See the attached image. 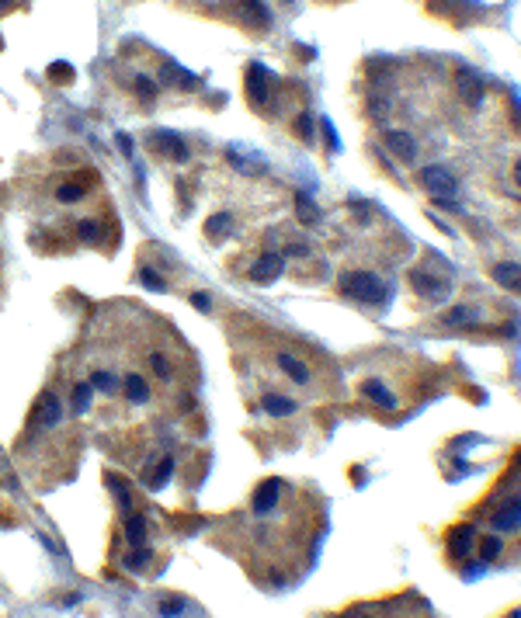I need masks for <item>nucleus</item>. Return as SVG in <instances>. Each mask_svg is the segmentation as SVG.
<instances>
[{
  "label": "nucleus",
  "instance_id": "38",
  "mask_svg": "<svg viewBox=\"0 0 521 618\" xmlns=\"http://www.w3.org/2000/svg\"><path fill=\"white\" fill-rule=\"evenodd\" d=\"M191 302H195V306H198V309H202V313H209V306H212V302H209V295H205V292H195V295H191Z\"/></svg>",
  "mask_w": 521,
  "mask_h": 618
},
{
  "label": "nucleus",
  "instance_id": "6",
  "mask_svg": "<svg viewBox=\"0 0 521 618\" xmlns=\"http://www.w3.org/2000/svg\"><path fill=\"white\" fill-rule=\"evenodd\" d=\"M279 497H282V479H279V476L265 479V483H260V486L254 490V500H250L254 514H268V511L279 504Z\"/></svg>",
  "mask_w": 521,
  "mask_h": 618
},
{
  "label": "nucleus",
  "instance_id": "23",
  "mask_svg": "<svg viewBox=\"0 0 521 618\" xmlns=\"http://www.w3.org/2000/svg\"><path fill=\"white\" fill-rule=\"evenodd\" d=\"M243 11H247V18H250L257 28H268V25H272V15L265 11V4H257V0H243Z\"/></svg>",
  "mask_w": 521,
  "mask_h": 618
},
{
  "label": "nucleus",
  "instance_id": "5",
  "mask_svg": "<svg viewBox=\"0 0 521 618\" xmlns=\"http://www.w3.org/2000/svg\"><path fill=\"white\" fill-rule=\"evenodd\" d=\"M410 285H414V292H417V295L434 299V302L448 295V281H445V278H438V274H431V271H410Z\"/></svg>",
  "mask_w": 521,
  "mask_h": 618
},
{
  "label": "nucleus",
  "instance_id": "22",
  "mask_svg": "<svg viewBox=\"0 0 521 618\" xmlns=\"http://www.w3.org/2000/svg\"><path fill=\"white\" fill-rule=\"evenodd\" d=\"M229 222H233V219H229L226 212H222V215H212V219L205 222V236H209L212 243H219V240L229 233Z\"/></svg>",
  "mask_w": 521,
  "mask_h": 618
},
{
  "label": "nucleus",
  "instance_id": "28",
  "mask_svg": "<svg viewBox=\"0 0 521 618\" xmlns=\"http://www.w3.org/2000/svg\"><path fill=\"white\" fill-rule=\"evenodd\" d=\"M91 386L101 389V393H115V389H118V379H115L112 372H101V369H98V372L91 376Z\"/></svg>",
  "mask_w": 521,
  "mask_h": 618
},
{
  "label": "nucleus",
  "instance_id": "24",
  "mask_svg": "<svg viewBox=\"0 0 521 618\" xmlns=\"http://www.w3.org/2000/svg\"><path fill=\"white\" fill-rule=\"evenodd\" d=\"M459 87H462V98H466V101L479 105V98H483V87H479V80H476V77H469V73H459Z\"/></svg>",
  "mask_w": 521,
  "mask_h": 618
},
{
  "label": "nucleus",
  "instance_id": "41",
  "mask_svg": "<svg viewBox=\"0 0 521 618\" xmlns=\"http://www.w3.org/2000/svg\"><path fill=\"white\" fill-rule=\"evenodd\" d=\"M514 184H518V188H521V160H518V164H514Z\"/></svg>",
  "mask_w": 521,
  "mask_h": 618
},
{
  "label": "nucleus",
  "instance_id": "21",
  "mask_svg": "<svg viewBox=\"0 0 521 618\" xmlns=\"http://www.w3.org/2000/svg\"><path fill=\"white\" fill-rule=\"evenodd\" d=\"M84 195H87V188H84L80 181H67V184L56 188V198H60L63 205H73V202H80Z\"/></svg>",
  "mask_w": 521,
  "mask_h": 618
},
{
  "label": "nucleus",
  "instance_id": "4",
  "mask_svg": "<svg viewBox=\"0 0 521 618\" xmlns=\"http://www.w3.org/2000/svg\"><path fill=\"white\" fill-rule=\"evenodd\" d=\"M247 98L257 108H268V101H272V73L260 63H250V70H247Z\"/></svg>",
  "mask_w": 521,
  "mask_h": 618
},
{
  "label": "nucleus",
  "instance_id": "18",
  "mask_svg": "<svg viewBox=\"0 0 521 618\" xmlns=\"http://www.w3.org/2000/svg\"><path fill=\"white\" fill-rule=\"evenodd\" d=\"M170 473H174V459H170V455H164V459L157 462V469H150V476H146V486H150V490H160V486L170 479Z\"/></svg>",
  "mask_w": 521,
  "mask_h": 618
},
{
  "label": "nucleus",
  "instance_id": "43",
  "mask_svg": "<svg viewBox=\"0 0 521 618\" xmlns=\"http://www.w3.org/2000/svg\"><path fill=\"white\" fill-rule=\"evenodd\" d=\"M518 202H521V198H518Z\"/></svg>",
  "mask_w": 521,
  "mask_h": 618
},
{
  "label": "nucleus",
  "instance_id": "42",
  "mask_svg": "<svg viewBox=\"0 0 521 618\" xmlns=\"http://www.w3.org/2000/svg\"><path fill=\"white\" fill-rule=\"evenodd\" d=\"M11 4H15V0H0V8H11Z\"/></svg>",
  "mask_w": 521,
  "mask_h": 618
},
{
  "label": "nucleus",
  "instance_id": "40",
  "mask_svg": "<svg viewBox=\"0 0 521 618\" xmlns=\"http://www.w3.org/2000/svg\"><path fill=\"white\" fill-rule=\"evenodd\" d=\"M118 150L129 157V153H132V139H129V136H118Z\"/></svg>",
  "mask_w": 521,
  "mask_h": 618
},
{
  "label": "nucleus",
  "instance_id": "11",
  "mask_svg": "<svg viewBox=\"0 0 521 618\" xmlns=\"http://www.w3.org/2000/svg\"><path fill=\"white\" fill-rule=\"evenodd\" d=\"M362 396L365 400H372L376 407H382V410H393L396 407V396L389 393V386L386 382H379V379H365L362 382Z\"/></svg>",
  "mask_w": 521,
  "mask_h": 618
},
{
  "label": "nucleus",
  "instance_id": "16",
  "mask_svg": "<svg viewBox=\"0 0 521 618\" xmlns=\"http://www.w3.org/2000/svg\"><path fill=\"white\" fill-rule=\"evenodd\" d=\"M493 278H497L504 288H521V264L504 261V264H497V267H493Z\"/></svg>",
  "mask_w": 521,
  "mask_h": 618
},
{
  "label": "nucleus",
  "instance_id": "34",
  "mask_svg": "<svg viewBox=\"0 0 521 618\" xmlns=\"http://www.w3.org/2000/svg\"><path fill=\"white\" fill-rule=\"evenodd\" d=\"M139 281H143L146 288H153V292H160V288H164V278H160L153 267H139Z\"/></svg>",
  "mask_w": 521,
  "mask_h": 618
},
{
  "label": "nucleus",
  "instance_id": "31",
  "mask_svg": "<svg viewBox=\"0 0 521 618\" xmlns=\"http://www.w3.org/2000/svg\"><path fill=\"white\" fill-rule=\"evenodd\" d=\"M49 80L73 84V67H70V63H53V67H49Z\"/></svg>",
  "mask_w": 521,
  "mask_h": 618
},
{
  "label": "nucleus",
  "instance_id": "39",
  "mask_svg": "<svg viewBox=\"0 0 521 618\" xmlns=\"http://www.w3.org/2000/svg\"><path fill=\"white\" fill-rule=\"evenodd\" d=\"M285 254H292V257H306V254H310V247H303V243H289V247H285Z\"/></svg>",
  "mask_w": 521,
  "mask_h": 618
},
{
  "label": "nucleus",
  "instance_id": "37",
  "mask_svg": "<svg viewBox=\"0 0 521 618\" xmlns=\"http://www.w3.org/2000/svg\"><path fill=\"white\" fill-rule=\"evenodd\" d=\"M296 132H299V136L310 143V139H313V118H310V115H299V122H296Z\"/></svg>",
  "mask_w": 521,
  "mask_h": 618
},
{
  "label": "nucleus",
  "instance_id": "32",
  "mask_svg": "<svg viewBox=\"0 0 521 618\" xmlns=\"http://www.w3.org/2000/svg\"><path fill=\"white\" fill-rule=\"evenodd\" d=\"M136 94H139L146 105H153V101H157V84H153L150 77H139V80H136Z\"/></svg>",
  "mask_w": 521,
  "mask_h": 618
},
{
  "label": "nucleus",
  "instance_id": "36",
  "mask_svg": "<svg viewBox=\"0 0 521 618\" xmlns=\"http://www.w3.org/2000/svg\"><path fill=\"white\" fill-rule=\"evenodd\" d=\"M146 559H150V552H146V549H139V552L125 556V570H143V566H146Z\"/></svg>",
  "mask_w": 521,
  "mask_h": 618
},
{
  "label": "nucleus",
  "instance_id": "7",
  "mask_svg": "<svg viewBox=\"0 0 521 618\" xmlns=\"http://www.w3.org/2000/svg\"><path fill=\"white\" fill-rule=\"evenodd\" d=\"M282 267H285L282 254H265V257H260V261L250 267V278H254L257 285H272V281H279Z\"/></svg>",
  "mask_w": 521,
  "mask_h": 618
},
{
  "label": "nucleus",
  "instance_id": "33",
  "mask_svg": "<svg viewBox=\"0 0 521 618\" xmlns=\"http://www.w3.org/2000/svg\"><path fill=\"white\" fill-rule=\"evenodd\" d=\"M150 369H153V376H160V379H170V362H167L160 351H153V355H150Z\"/></svg>",
  "mask_w": 521,
  "mask_h": 618
},
{
  "label": "nucleus",
  "instance_id": "17",
  "mask_svg": "<svg viewBox=\"0 0 521 618\" xmlns=\"http://www.w3.org/2000/svg\"><path fill=\"white\" fill-rule=\"evenodd\" d=\"M296 212H299V219L306 222V226H317L320 219H324V212H320V205L310 198V195H299L296 198Z\"/></svg>",
  "mask_w": 521,
  "mask_h": 618
},
{
  "label": "nucleus",
  "instance_id": "15",
  "mask_svg": "<svg viewBox=\"0 0 521 618\" xmlns=\"http://www.w3.org/2000/svg\"><path fill=\"white\" fill-rule=\"evenodd\" d=\"M122 389H125V400H129V403H146V400H150V386H146V379H143L139 372L125 376Z\"/></svg>",
  "mask_w": 521,
  "mask_h": 618
},
{
  "label": "nucleus",
  "instance_id": "2",
  "mask_svg": "<svg viewBox=\"0 0 521 618\" xmlns=\"http://www.w3.org/2000/svg\"><path fill=\"white\" fill-rule=\"evenodd\" d=\"M421 184H424V191H427L438 205L459 209V202H455V195H459V181H455V174H452L448 167H438V164L424 167V170H421Z\"/></svg>",
  "mask_w": 521,
  "mask_h": 618
},
{
  "label": "nucleus",
  "instance_id": "9",
  "mask_svg": "<svg viewBox=\"0 0 521 618\" xmlns=\"http://www.w3.org/2000/svg\"><path fill=\"white\" fill-rule=\"evenodd\" d=\"M160 77H164V84H167V87H177V91H195V87L202 84L195 73H188V70H184V67H177L174 60H167V63H164Z\"/></svg>",
  "mask_w": 521,
  "mask_h": 618
},
{
  "label": "nucleus",
  "instance_id": "14",
  "mask_svg": "<svg viewBox=\"0 0 521 618\" xmlns=\"http://www.w3.org/2000/svg\"><path fill=\"white\" fill-rule=\"evenodd\" d=\"M448 552L455 556V559H466L469 552H473V528H452V535H448Z\"/></svg>",
  "mask_w": 521,
  "mask_h": 618
},
{
  "label": "nucleus",
  "instance_id": "13",
  "mask_svg": "<svg viewBox=\"0 0 521 618\" xmlns=\"http://www.w3.org/2000/svg\"><path fill=\"white\" fill-rule=\"evenodd\" d=\"M260 407H265V414H272V417H289V414H296V400H289V396H282V393H265V396H260Z\"/></svg>",
  "mask_w": 521,
  "mask_h": 618
},
{
  "label": "nucleus",
  "instance_id": "10",
  "mask_svg": "<svg viewBox=\"0 0 521 618\" xmlns=\"http://www.w3.org/2000/svg\"><path fill=\"white\" fill-rule=\"evenodd\" d=\"M518 524H521V497H511V500H504L500 511L493 514V528H497V531H511V528H518Z\"/></svg>",
  "mask_w": 521,
  "mask_h": 618
},
{
  "label": "nucleus",
  "instance_id": "35",
  "mask_svg": "<svg viewBox=\"0 0 521 618\" xmlns=\"http://www.w3.org/2000/svg\"><path fill=\"white\" fill-rule=\"evenodd\" d=\"M184 608H188V601H184V597H164V601H160V611H164V615H170V618H174V615H181Z\"/></svg>",
  "mask_w": 521,
  "mask_h": 618
},
{
  "label": "nucleus",
  "instance_id": "20",
  "mask_svg": "<svg viewBox=\"0 0 521 618\" xmlns=\"http://www.w3.org/2000/svg\"><path fill=\"white\" fill-rule=\"evenodd\" d=\"M445 324H448V327L476 324V309H473V306H452V309H445Z\"/></svg>",
  "mask_w": 521,
  "mask_h": 618
},
{
  "label": "nucleus",
  "instance_id": "19",
  "mask_svg": "<svg viewBox=\"0 0 521 618\" xmlns=\"http://www.w3.org/2000/svg\"><path fill=\"white\" fill-rule=\"evenodd\" d=\"M125 538L132 545H146V518L143 514H129L125 518Z\"/></svg>",
  "mask_w": 521,
  "mask_h": 618
},
{
  "label": "nucleus",
  "instance_id": "29",
  "mask_svg": "<svg viewBox=\"0 0 521 618\" xmlns=\"http://www.w3.org/2000/svg\"><path fill=\"white\" fill-rule=\"evenodd\" d=\"M91 396H94V386H91V382H80V386L73 389V410H77V414H84V410H87V403H91Z\"/></svg>",
  "mask_w": 521,
  "mask_h": 618
},
{
  "label": "nucleus",
  "instance_id": "30",
  "mask_svg": "<svg viewBox=\"0 0 521 618\" xmlns=\"http://www.w3.org/2000/svg\"><path fill=\"white\" fill-rule=\"evenodd\" d=\"M500 549H504V542H500L497 535H490V538H483V542H479V559H483V563H490V559H497V556H500Z\"/></svg>",
  "mask_w": 521,
  "mask_h": 618
},
{
  "label": "nucleus",
  "instance_id": "27",
  "mask_svg": "<svg viewBox=\"0 0 521 618\" xmlns=\"http://www.w3.org/2000/svg\"><path fill=\"white\" fill-rule=\"evenodd\" d=\"M77 236H80L84 243H98V240H101V226H98L94 219H80V222H77Z\"/></svg>",
  "mask_w": 521,
  "mask_h": 618
},
{
  "label": "nucleus",
  "instance_id": "3",
  "mask_svg": "<svg viewBox=\"0 0 521 618\" xmlns=\"http://www.w3.org/2000/svg\"><path fill=\"white\" fill-rule=\"evenodd\" d=\"M60 421H63V403H60V396H56V393H42V396L35 400L32 414H28V431H49V427H56Z\"/></svg>",
  "mask_w": 521,
  "mask_h": 618
},
{
  "label": "nucleus",
  "instance_id": "1",
  "mask_svg": "<svg viewBox=\"0 0 521 618\" xmlns=\"http://www.w3.org/2000/svg\"><path fill=\"white\" fill-rule=\"evenodd\" d=\"M337 288L348 299H358V302H369V306H382L389 299V285L379 274H372V271H348Z\"/></svg>",
  "mask_w": 521,
  "mask_h": 618
},
{
  "label": "nucleus",
  "instance_id": "8",
  "mask_svg": "<svg viewBox=\"0 0 521 618\" xmlns=\"http://www.w3.org/2000/svg\"><path fill=\"white\" fill-rule=\"evenodd\" d=\"M386 150H389L396 160L410 164V160L417 157V139H414L410 132H403V129H393V132L386 136Z\"/></svg>",
  "mask_w": 521,
  "mask_h": 618
},
{
  "label": "nucleus",
  "instance_id": "26",
  "mask_svg": "<svg viewBox=\"0 0 521 618\" xmlns=\"http://www.w3.org/2000/svg\"><path fill=\"white\" fill-rule=\"evenodd\" d=\"M157 139H164V150H170V157H174V160H181V164H184V160L191 157V150H188V146H184L177 136H167V132H160Z\"/></svg>",
  "mask_w": 521,
  "mask_h": 618
},
{
  "label": "nucleus",
  "instance_id": "12",
  "mask_svg": "<svg viewBox=\"0 0 521 618\" xmlns=\"http://www.w3.org/2000/svg\"><path fill=\"white\" fill-rule=\"evenodd\" d=\"M279 369H282V372H285L296 386H306V382L313 379V376H310V369H306V362H299V358H296V355H289V351H282V355H279Z\"/></svg>",
  "mask_w": 521,
  "mask_h": 618
},
{
  "label": "nucleus",
  "instance_id": "25",
  "mask_svg": "<svg viewBox=\"0 0 521 618\" xmlns=\"http://www.w3.org/2000/svg\"><path fill=\"white\" fill-rule=\"evenodd\" d=\"M108 486H112V493L118 497V507H125V511H129V504H132V490H129V483H125L122 476H115V473H112V476H108Z\"/></svg>",
  "mask_w": 521,
  "mask_h": 618
}]
</instances>
